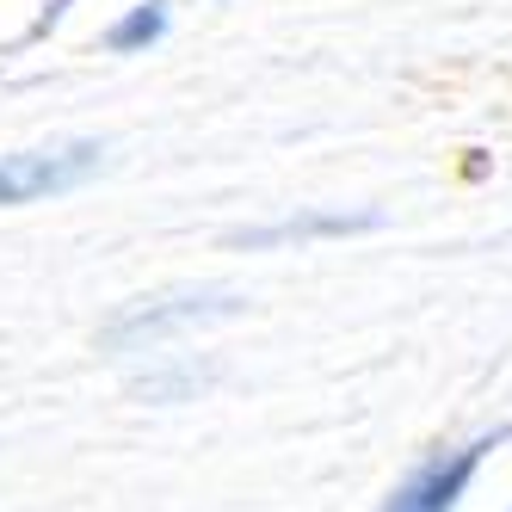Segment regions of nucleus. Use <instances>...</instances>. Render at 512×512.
Here are the masks:
<instances>
[{
	"label": "nucleus",
	"instance_id": "1",
	"mask_svg": "<svg viewBox=\"0 0 512 512\" xmlns=\"http://www.w3.org/2000/svg\"><path fill=\"white\" fill-rule=\"evenodd\" d=\"M235 309H241L235 290H167V297H136V303H124L112 321L99 327V346L105 352H142V346L179 334V327L229 321Z\"/></svg>",
	"mask_w": 512,
	"mask_h": 512
},
{
	"label": "nucleus",
	"instance_id": "2",
	"mask_svg": "<svg viewBox=\"0 0 512 512\" xmlns=\"http://www.w3.org/2000/svg\"><path fill=\"white\" fill-rule=\"evenodd\" d=\"M512 432H494V438H469L457 451H432L426 463H414L408 475L395 482V494L377 506V512H457V500L469 494L475 469L488 463V451H500Z\"/></svg>",
	"mask_w": 512,
	"mask_h": 512
},
{
	"label": "nucleus",
	"instance_id": "3",
	"mask_svg": "<svg viewBox=\"0 0 512 512\" xmlns=\"http://www.w3.org/2000/svg\"><path fill=\"white\" fill-rule=\"evenodd\" d=\"M105 167L99 142H50V149L0 155V204H38L56 192H75Z\"/></svg>",
	"mask_w": 512,
	"mask_h": 512
},
{
	"label": "nucleus",
	"instance_id": "4",
	"mask_svg": "<svg viewBox=\"0 0 512 512\" xmlns=\"http://www.w3.org/2000/svg\"><path fill=\"white\" fill-rule=\"evenodd\" d=\"M377 223H383L377 210H297V216H278V223H260V229H235V235H229V247L266 253V247H290V241L358 235V229H377Z\"/></svg>",
	"mask_w": 512,
	"mask_h": 512
},
{
	"label": "nucleus",
	"instance_id": "5",
	"mask_svg": "<svg viewBox=\"0 0 512 512\" xmlns=\"http://www.w3.org/2000/svg\"><path fill=\"white\" fill-rule=\"evenodd\" d=\"M167 38V0H142V7H130L112 31H105V50L112 56H136Z\"/></svg>",
	"mask_w": 512,
	"mask_h": 512
}]
</instances>
